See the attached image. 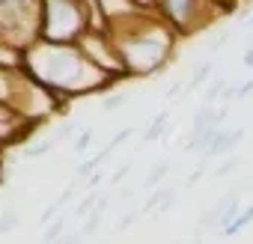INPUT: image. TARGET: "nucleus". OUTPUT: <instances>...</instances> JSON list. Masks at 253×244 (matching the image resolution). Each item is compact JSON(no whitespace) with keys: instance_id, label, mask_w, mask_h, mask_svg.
Returning <instances> with one entry per match:
<instances>
[{"instance_id":"1","label":"nucleus","mask_w":253,"mask_h":244,"mask_svg":"<svg viewBox=\"0 0 253 244\" xmlns=\"http://www.w3.org/2000/svg\"><path fill=\"white\" fill-rule=\"evenodd\" d=\"M24 69L42 83L48 86L57 98L69 101L75 95H89V92H101L107 86H113L116 81L110 75H104L101 69H95L84 51L75 45H63V42H48L39 39L27 54H24Z\"/></svg>"},{"instance_id":"2","label":"nucleus","mask_w":253,"mask_h":244,"mask_svg":"<svg viewBox=\"0 0 253 244\" xmlns=\"http://www.w3.org/2000/svg\"><path fill=\"white\" fill-rule=\"evenodd\" d=\"M128 78H149L170 66L176 54V30L158 12H140L122 24L107 27Z\"/></svg>"},{"instance_id":"3","label":"nucleus","mask_w":253,"mask_h":244,"mask_svg":"<svg viewBox=\"0 0 253 244\" xmlns=\"http://www.w3.org/2000/svg\"><path fill=\"white\" fill-rule=\"evenodd\" d=\"M42 39V0H0V54H27Z\"/></svg>"},{"instance_id":"4","label":"nucleus","mask_w":253,"mask_h":244,"mask_svg":"<svg viewBox=\"0 0 253 244\" xmlns=\"http://www.w3.org/2000/svg\"><path fill=\"white\" fill-rule=\"evenodd\" d=\"M155 12L176 30L179 39L197 36L226 15L220 0H158Z\"/></svg>"},{"instance_id":"5","label":"nucleus","mask_w":253,"mask_h":244,"mask_svg":"<svg viewBox=\"0 0 253 244\" xmlns=\"http://www.w3.org/2000/svg\"><path fill=\"white\" fill-rule=\"evenodd\" d=\"M241 140H244V131H241V128H220V131L214 134V140L209 143V149H206L203 158H223V155H229Z\"/></svg>"},{"instance_id":"6","label":"nucleus","mask_w":253,"mask_h":244,"mask_svg":"<svg viewBox=\"0 0 253 244\" xmlns=\"http://www.w3.org/2000/svg\"><path fill=\"white\" fill-rule=\"evenodd\" d=\"M250 223H253V203H247V205H244V208H241V211H238L223 229H220V235H223V238H235V235H241Z\"/></svg>"},{"instance_id":"7","label":"nucleus","mask_w":253,"mask_h":244,"mask_svg":"<svg viewBox=\"0 0 253 244\" xmlns=\"http://www.w3.org/2000/svg\"><path fill=\"white\" fill-rule=\"evenodd\" d=\"M170 131V110H161L152 122H149V128L143 131V140L146 143H152V140H161L164 134Z\"/></svg>"},{"instance_id":"8","label":"nucleus","mask_w":253,"mask_h":244,"mask_svg":"<svg viewBox=\"0 0 253 244\" xmlns=\"http://www.w3.org/2000/svg\"><path fill=\"white\" fill-rule=\"evenodd\" d=\"M170 173V161H161V164H155L152 170H149V176H146V188H155V185H161L164 182V176Z\"/></svg>"},{"instance_id":"9","label":"nucleus","mask_w":253,"mask_h":244,"mask_svg":"<svg viewBox=\"0 0 253 244\" xmlns=\"http://www.w3.org/2000/svg\"><path fill=\"white\" fill-rule=\"evenodd\" d=\"M125 101H128V92H113V95H107V98H104L101 110H104V113H113V110H119Z\"/></svg>"},{"instance_id":"10","label":"nucleus","mask_w":253,"mask_h":244,"mask_svg":"<svg viewBox=\"0 0 253 244\" xmlns=\"http://www.w3.org/2000/svg\"><path fill=\"white\" fill-rule=\"evenodd\" d=\"M226 86H229V83H226V78H214V81H211V83H209V89H206V101H209V104H211V101H214V98H220V95H223V89H226Z\"/></svg>"},{"instance_id":"11","label":"nucleus","mask_w":253,"mask_h":244,"mask_svg":"<svg viewBox=\"0 0 253 244\" xmlns=\"http://www.w3.org/2000/svg\"><path fill=\"white\" fill-rule=\"evenodd\" d=\"M229 36H232V33H223V30H220V33H214V36H211V39L206 42V48H209L211 54H217V51H220V48H223V45L229 42Z\"/></svg>"},{"instance_id":"12","label":"nucleus","mask_w":253,"mask_h":244,"mask_svg":"<svg viewBox=\"0 0 253 244\" xmlns=\"http://www.w3.org/2000/svg\"><path fill=\"white\" fill-rule=\"evenodd\" d=\"M235 167H241V158H235V155H232L229 161H223V164H220V167L214 170V179H223V176H229V173H232Z\"/></svg>"},{"instance_id":"13","label":"nucleus","mask_w":253,"mask_h":244,"mask_svg":"<svg viewBox=\"0 0 253 244\" xmlns=\"http://www.w3.org/2000/svg\"><path fill=\"white\" fill-rule=\"evenodd\" d=\"M12 226H18V214L15 211H6L3 217H0V232H9Z\"/></svg>"},{"instance_id":"14","label":"nucleus","mask_w":253,"mask_h":244,"mask_svg":"<svg viewBox=\"0 0 253 244\" xmlns=\"http://www.w3.org/2000/svg\"><path fill=\"white\" fill-rule=\"evenodd\" d=\"M89 140H92V131H81V134H78V140H75V152H78V155H84V149L89 146Z\"/></svg>"},{"instance_id":"15","label":"nucleus","mask_w":253,"mask_h":244,"mask_svg":"<svg viewBox=\"0 0 253 244\" xmlns=\"http://www.w3.org/2000/svg\"><path fill=\"white\" fill-rule=\"evenodd\" d=\"M63 229H66V223H63V220H57V226H51V229L45 232V241H51V244H54V241H57V235H60Z\"/></svg>"},{"instance_id":"16","label":"nucleus","mask_w":253,"mask_h":244,"mask_svg":"<svg viewBox=\"0 0 253 244\" xmlns=\"http://www.w3.org/2000/svg\"><path fill=\"white\" fill-rule=\"evenodd\" d=\"M241 66H244V69H253V42L244 48V54H241Z\"/></svg>"},{"instance_id":"17","label":"nucleus","mask_w":253,"mask_h":244,"mask_svg":"<svg viewBox=\"0 0 253 244\" xmlns=\"http://www.w3.org/2000/svg\"><path fill=\"white\" fill-rule=\"evenodd\" d=\"M134 3H137L140 9H149V12H155V6H158V0H134Z\"/></svg>"}]
</instances>
